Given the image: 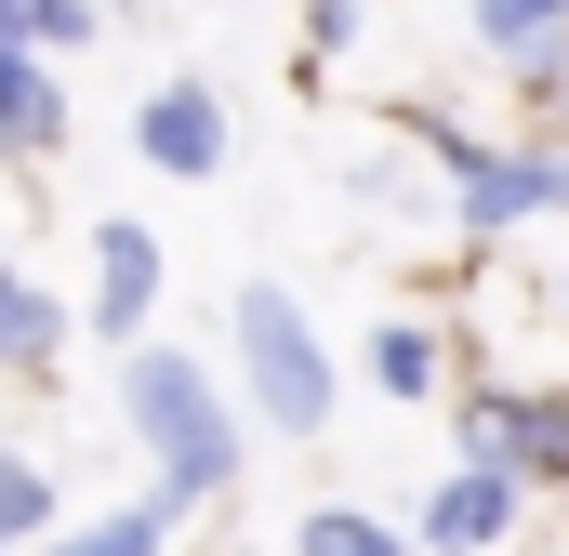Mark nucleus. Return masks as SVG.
I'll return each instance as SVG.
<instances>
[{
    "mask_svg": "<svg viewBox=\"0 0 569 556\" xmlns=\"http://www.w3.org/2000/svg\"><path fill=\"white\" fill-rule=\"evenodd\" d=\"M463 212H477V226L569 212V159H543V146H477V159H463Z\"/></svg>",
    "mask_w": 569,
    "mask_h": 556,
    "instance_id": "obj_4",
    "label": "nucleus"
},
{
    "mask_svg": "<svg viewBox=\"0 0 569 556\" xmlns=\"http://www.w3.org/2000/svg\"><path fill=\"white\" fill-rule=\"evenodd\" d=\"M133 146L159 159V172H212L226 159V107H212V80H159L133 107Z\"/></svg>",
    "mask_w": 569,
    "mask_h": 556,
    "instance_id": "obj_5",
    "label": "nucleus"
},
{
    "mask_svg": "<svg viewBox=\"0 0 569 556\" xmlns=\"http://www.w3.org/2000/svg\"><path fill=\"white\" fill-rule=\"evenodd\" d=\"M291 556H398V530L358 517V504H331V517H305V544H291Z\"/></svg>",
    "mask_w": 569,
    "mask_h": 556,
    "instance_id": "obj_14",
    "label": "nucleus"
},
{
    "mask_svg": "<svg viewBox=\"0 0 569 556\" xmlns=\"http://www.w3.org/2000/svg\"><path fill=\"white\" fill-rule=\"evenodd\" d=\"M557 27H569V0H477V40L490 53H543Z\"/></svg>",
    "mask_w": 569,
    "mask_h": 556,
    "instance_id": "obj_12",
    "label": "nucleus"
},
{
    "mask_svg": "<svg viewBox=\"0 0 569 556\" xmlns=\"http://www.w3.org/2000/svg\"><path fill=\"white\" fill-rule=\"evenodd\" d=\"M120 411H133V437L159 450V504H172V517H186V504H212V490L239 477V411L212 398V371H199V358L133 345V371H120Z\"/></svg>",
    "mask_w": 569,
    "mask_h": 556,
    "instance_id": "obj_1",
    "label": "nucleus"
},
{
    "mask_svg": "<svg viewBox=\"0 0 569 556\" xmlns=\"http://www.w3.org/2000/svg\"><path fill=\"white\" fill-rule=\"evenodd\" d=\"M503 517H517V464H490V450H463V477L425 504V544L463 556V544H503Z\"/></svg>",
    "mask_w": 569,
    "mask_h": 556,
    "instance_id": "obj_6",
    "label": "nucleus"
},
{
    "mask_svg": "<svg viewBox=\"0 0 569 556\" xmlns=\"http://www.w3.org/2000/svg\"><path fill=\"white\" fill-rule=\"evenodd\" d=\"M463 450L517 464V490L530 477H569V398H477L463 411Z\"/></svg>",
    "mask_w": 569,
    "mask_h": 556,
    "instance_id": "obj_3",
    "label": "nucleus"
},
{
    "mask_svg": "<svg viewBox=\"0 0 569 556\" xmlns=\"http://www.w3.org/2000/svg\"><path fill=\"white\" fill-rule=\"evenodd\" d=\"M0 146H13V159H53V146H67V93H53V67H40L27 40H0Z\"/></svg>",
    "mask_w": 569,
    "mask_h": 556,
    "instance_id": "obj_7",
    "label": "nucleus"
},
{
    "mask_svg": "<svg viewBox=\"0 0 569 556\" xmlns=\"http://www.w3.org/2000/svg\"><path fill=\"white\" fill-rule=\"evenodd\" d=\"M93 318H107V331H133L146 318V291H159V239H146V226H93Z\"/></svg>",
    "mask_w": 569,
    "mask_h": 556,
    "instance_id": "obj_9",
    "label": "nucleus"
},
{
    "mask_svg": "<svg viewBox=\"0 0 569 556\" xmlns=\"http://www.w3.org/2000/svg\"><path fill=\"white\" fill-rule=\"evenodd\" d=\"M239 371H252V398H266L279 437L331 424V358H318V331H305V305L279 278H239Z\"/></svg>",
    "mask_w": 569,
    "mask_h": 556,
    "instance_id": "obj_2",
    "label": "nucleus"
},
{
    "mask_svg": "<svg viewBox=\"0 0 569 556\" xmlns=\"http://www.w3.org/2000/svg\"><path fill=\"white\" fill-rule=\"evenodd\" d=\"M0 40H27V53H40V40H53V53H80V40H93V13H80V0H0Z\"/></svg>",
    "mask_w": 569,
    "mask_h": 556,
    "instance_id": "obj_13",
    "label": "nucleus"
},
{
    "mask_svg": "<svg viewBox=\"0 0 569 556\" xmlns=\"http://www.w3.org/2000/svg\"><path fill=\"white\" fill-rule=\"evenodd\" d=\"M53 345H67V305L0 266V385H53Z\"/></svg>",
    "mask_w": 569,
    "mask_h": 556,
    "instance_id": "obj_8",
    "label": "nucleus"
},
{
    "mask_svg": "<svg viewBox=\"0 0 569 556\" xmlns=\"http://www.w3.org/2000/svg\"><path fill=\"white\" fill-rule=\"evenodd\" d=\"M172 544V504H120V517H80V530H40V556H159Z\"/></svg>",
    "mask_w": 569,
    "mask_h": 556,
    "instance_id": "obj_10",
    "label": "nucleus"
},
{
    "mask_svg": "<svg viewBox=\"0 0 569 556\" xmlns=\"http://www.w3.org/2000/svg\"><path fill=\"white\" fill-rule=\"evenodd\" d=\"M371 385H385V398H425V385H437V345L411 331V318H398V331L371 345Z\"/></svg>",
    "mask_w": 569,
    "mask_h": 556,
    "instance_id": "obj_15",
    "label": "nucleus"
},
{
    "mask_svg": "<svg viewBox=\"0 0 569 556\" xmlns=\"http://www.w3.org/2000/svg\"><path fill=\"white\" fill-rule=\"evenodd\" d=\"M40 530H53V477L27 450H0V544H40Z\"/></svg>",
    "mask_w": 569,
    "mask_h": 556,
    "instance_id": "obj_11",
    "label": "nucleus"
}]
</instances>
